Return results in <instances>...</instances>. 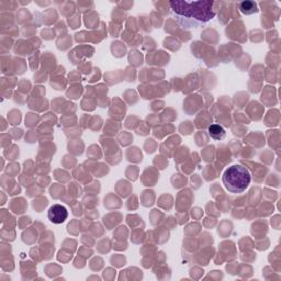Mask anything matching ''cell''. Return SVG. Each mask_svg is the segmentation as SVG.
Segmentation results:
<instances>
[{"instance_id":"1","label":"cell","mask_w":281,"mask_h":281,"mask_svg":"<svg viewBox=\"0 0 281 281\" xmlns=\"http://www.w3.org/2000/svg\"><path fill=\"white\" fill-rule=\"evenodd\" d=\"M171 12L177 24L183 29L199 28L216 17V3L209 0L200 2H171Z\"/></svg>"},{"instance_id":"2","label":"cell","mask_w":281,"mask_h":281,"mask_svg":"<svg viewBox=\"0 0 281 281\" xmlns=\"http://www.w3.org/2000/svg\"><path fill=\"white\" fill-rule=\"evenodd\" d=\"M222 181L228 192L242 194L249 187L251 175L246 167L242 165H233L224 172Z\"/></svg>"},{"instance_id":"3","label":"cell","mask_w":281,"mask_h":281,"mask_svg":"<svg viewBox=\"0 0 281 281\" xmlns=\"http://www.w3.org/2000/svg\"><path fill=\"white\" fill-rule=\"evenodd\" d=\"M68 211L61 204L52 205L48 211V218L53 224H62L67 220Z\"/></svg>"},{"instance_id":"4","label":"cell","mask_w":281,"mask_h":281,"mask_svg":"<svg viewBox=\"0 0 281 281\" xmlns=\"http://www.w3.org/2000/svg\"><path fill=\"white\" fill-rule=\"evenodd\" d=\"M208 133L209 135L212 139L214 140H221L223 139L226 135V132L225 130L221 127V125L219 124H212L209 127V130H208Z\"/></svg>"},{"instance_id":"5","label":"cell","mask_w":281,"mask_h":281,"mask_svg":"<svg viewBox=\"0 0 281 281\" xmlns=\"http://www.w3.org/2000/svg\"><path fill=\"white\" fill-rule=\"evenodd\" d=\"M240 10L242 13L249 16V14H254L258 12L257 4L255 2H243L240 4Z\"/></svg>"}]
</instances>
